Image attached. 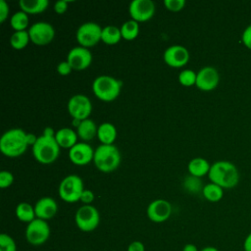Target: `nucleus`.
I'll use <instances>...</instances> for the list:
<instances>
[{
	"label": "nucleus",
	"mask_w": 251,
	"mask_h": 251,
	"mask_svg": "<svg viewBox=\"0 0 251 251\" xmlns=\"http://www.w3.org/2000/svg\"><path fill=\"white\" fill-rule=\"evenodd\" d=\"M208 176L211 182L222 188H232L239 181V172L229 161H217L211 165Z\"/></svg>",
	"instance_id": "f257e3e1"
},
{
	"label": "nucleus",
	"mask_w": 251,
	"mask_h": 251,
	"mask_svg": "<svg viewBox=\"0 0 251 251\" xmlns=\"http://www.w3.org/2000/svg\"><path fill=\"white\" fill-rule=\"evenodd\" d=\"M26 133L21 128H11L3 133L0 139V151L9 158H17L23 155L27 147Z\"/></svg>",
	"instance_id": "f03ea898"
},
{
	"label": "nucleus",
	"mask_w": 251,
	"mask_h": 251,
	"mask_svg": "<svg viewBox=\"0 0 251 251\" xmlns=\"http://www.w3.org/2000/svg\"><path fill=\"white\" fill-rule=\"evenodd\" d=\"M93 163L100 172L111 173L120 166L121 153L114 144H101L94 150Z\"/></svg>",
	"instance_id": "7ed1b4c3"
},
{
	"label": "nucleus",
	"mask_w": 251,
	"mask_h": 251,
	"mask_svg": "<svg viewBox=\"0 0 251 251\" xmlns=\"http://www.w3.org/2000/svg\"><path fill=\"white\" fill-rule=\"evenodd\" d=\"M60 148L55 136H45L42 134L38 136L35 144L32 146V154L37 162L49 165L58 159Z\"/></svg>",
	"instance_id": "20e7f679"
},
{
	"label": "nucleus",
	"mask_w": 251,
	"mask_h": 251,
	"mask_svg": "<svg viewBox=\"0 0 251 251\" xmlns=\"http://www.w3.org/2000/svg\"><path fill=\"white\" fill-rule=\"evenodd\" d=\"M121 88V81L107 75L97 76L92 83L93 93L98 99L104 102H112L118 98Z\"/></svg>",
	"instance_id": "39448f33"
},
{
	"label": "nucleus",
	"mask_w": 251,
	"mask_h": 251,
	"mask_svg": "<svg viewBox=\"0 0 251 251\" xmlns=\"http://www.w3.org/2000/svg\"><path fill=\"white\" fill-rule=\"evenodd\" d=\"M83 190L84 187L81 177L76 175H70L61 180L58 193L63 201L67 203H75L79 201Z\"/></svg>",
	"instance_id": "423d86ee"
},
{
	"label": "nucleus",
	"mask_w": 251,
	"mask_h": 251,
	"mask_svg": "<svg viewBox=\"0 0 251 251\" xmlns=\"http://www.w3.org/2000/svg\"><path fill=\"white\" fill-rule=\"evenodd\" d=\"M75 222L81 231L90 232L98 226L100 223V215L94 206L82 205L75 212Z\"/></svg>",
	"instance_id": "0eeeda50"
},
{
	"label": "nucleus",
	"mask_w": 251,
	"mask_h": 251,
	"mask_svg": "<svg viewBox=\"0 0 251 251\" xmlns=\"http://www.w3.org/2000/svg\"><path fill=\"white\" fill-rule=\"evenodd\" d=\"M102 27L94 22H86L80 25L75 32V38L79 46L89 48L101 41Z\"/></svg>",
	"instance_id": "6e6552de"
},
{
	"label": "nucleus",
	"mask_w": 251,
	"mask_h": 251,
	"mask_svg": "<svg viewBox=\"0 0 251 251\" xmlns=\"http://www.w3.org/2000/svg\"><path fill=\"white\" fill-rule=\"evenodd\" d=\"M50 236V226L47 221L35 219L27 224L25 228L26 241L34 246H39L45 243Z\"/></svg>",
	"instance_id": "1a4fd4ad"
},
{
	"label": "nucleus",
	"mask_w": 251,
	"mask_h": 251,
	"mask_svg": "<svg viewBox=\"0 0 251 251\" xmlns=\"http://www.w3.org/2000/svg\"><path fill=\"white\" fill-rule=\"evenodd\" d=\"M67 108L73 119L83 121L89 119L92 111V104L87 96L83 94H75L70 98Z\"/></svg>",
	"instance_id": "9d476101"
},
{
	"label": "nucleus",
	"mask_w": 251,
	"mask_h": 251,
	"mask_svg": "<svg viewBox=\"0 0 251 251\" xmlns=\"http://www.w3.org/2000/svg\"><path fill=\"white\" fill-rule=\"evenodd\" d=\"M28 34L31 42L43 46L49 44L54 39L55 29L53 25L47 22H37L28 28Z\"/></svg>",
	"instance_id": "9b49d317"
},
{
	"label": "nucleus",
	"mask_w": 251,
	"mask_h": 251,
	"mask_svg": "<svg viewBox=\"0 0 251 251\" xmlns=\"http://www.w3.org/2000/svg\"><path fill=\"white\" fill-rule=\"evenodd\" d=\"M128 13L138 24L147 22L155 14V4L152 0H133L129 3Z\"/></svg>",
	"instance_id": "f8f14e48"
},
{
	"label": "nucleus",
	"mask_w": 251,
	"mask_h": 251,
	"mask_svg": "<svg viewBox=\"0 0 251 251\" xmlns=\"http://www.w3.org/2000/svg\"><path fill=\"white\" fill-rule=\"evenodd\" d=\"M67 61L75 71H83L87 69L92 62V54L88 48L75 46L72 48L67 56Z\"/></svg>",
	"instance_id": "ddd939ff"
},
{
	"label": "nucleus",
	"mask_w": 251,
	"mask_h": 251,
	"mask_svg": "<svg viewBox=\"0 0 251 251\" xmlns=\"http://www.w3.org/2000/svg\"><path fill=\"white\" fill-rule=\"evenodd\" d=\"M189 52L182 45H172L169 46L164 54V62L172 68H181L185 66L189 61Z\"/></svg>",
	"instance_id": "4468645a"
},
{
	"label": "nucleus",
	"mask_w": 251,
	"mask_h": 251,
	"mask_svg": "<svg viewBox=\"0 0 251 251\" xmlns=\"http://www.w3.org/2000/svg\"><path fill=\"white\" fill-rule=\"evenodd\" d=\"M146 214L153 223L166 222L172 215V205L165 199H156L148 205Z\"/></svg>",
	"instance_id": "2eb2a0df"
},
{
	"label": "nucleus",
	"mask_w": 251,
	"mask_h": 251,
	"mask_svg": "<svg viewBox=\"0 0 251 251\" xmlns=\"http://www.w3.org/2000/svg\"><path fill=\"white\" fill-rule=\"evenodd\" d=\"M220 82V75L217 69L207 66L199 70L196 76V87L203 91H211L215 89Z\"/></svg>",
	"instance_id": "dca6fc26"
},
{
	"label": "nucleus",
	"mask_w": 251,
	"mask_h": 251,
	"mask_svg": "<svg viewBox=\"0 0 251 251\" xmlns=\"http://www.w3.org/2000/svg\"><path fill=\"white\" fill-rule=\"evenodd\" d=\"M69 158L76 166H85L93 161L94 150L86 142H77L69 150Z\"/></svg>",
	"instance_id": "f3484780"
},
{
	"label": "nucleus",
	"mask_w": 251,
	"mask_h": 251,
	"mask_svg": "<svg viewBox=\"0 0 251 251\" xmlns=\"http://www.w3.org/2000/svg\"><path fill=\"white\" fill-rule=\"evenodd\" d=\"M34 211L37 219L48 221L55 217L58 211L57 202L52 197H42L34 205Z\"/></svg>",
	"instance_id": "a211bd4d"
},
{
	"label": "nucleus",
	"mask_w": 251,
	"mask_h": 251,
	"mask_svg": "<svg viewBox=\"0 0 251 251\" xmlns=\"http://www.w3.org/2000/svg\"><path fill=\"white\" fill-rule=\"evenodd\" d=\"M77 133L70 127H63L56 131L55 139L61 148L71 149L77 143Z\"/></svg>",
	"instance_id": "6ab92c4d"
},
{
	"label": "nucleus",
	"mask_w": 251,
	"mask_h": 251,
	"mask_svg": "<svg viewBox=\"0 0 251 251\" xmlns=\"http://www.w3.org/2000/svg\"><path fill=\"white\" fill-rule=\"evenodd\" d=\"M210 168H211L210 163L202 157H195L191 159L187 165V170L189 175L199 178L201 176L208 175Z\"/></svg>",
	"instance_id": "aec40b11"
},
{
	"label": "nucleus",
	"mask_w": 251,
	"mask_h": 251,
	"mask_svg": "<svg viewBox=\"0 0 251 251\" xmlns=\"http://www.w3.org/2000/svg\"><path fill=\"white\" fill-rule=\"evenodd\" d=\"M117 128L111 123H103L98 126L97 137L101 144L112 145L117 138Z\"/></svg>",
	"instance_id": "412c9836"
},
{
	"label": "nucleus",
	"mask_w": 251,
	"mask_h": 251,
	"mask_svg": "<svg viewBox=\"0 0 251 251\" xmlns=\"http://www.w3.org/2000/svg\"><path fill=\"white\" fill-rule=\"evenodd\" d=\"M98 126L91 119H86L81 121L80 125L76 128V133L78 138L83 140V142L89 141L97 136Z\"/></svg>",
	"instance_id": "4be33fe9"
},
{
	"label": "nucleus",
	"mask_w": 251,
	"mask_h": 251,
	"mask_svg": "<svg viewBox=\"0 0 251 251\" xmlns=\"http://www.w3.org/2000/svg\"><path fill=\"white\" fill-rule=\"evenodd\" d=\"M21 11L28 14H39L44 12L48 6V0H21L19 2Z\"/></svg>",
	"instance_id": "5701e85b"
},
{
	"label": "nucleus",
	"mask_w": 251,
	"mask_h": 251,
	"mask_svg": "<svg viewBox=\"0 0 251 251\" xmlns=\"http://www.w3.org/2000/svg\"><path fill=\"white\" fill-rule=\"evenodd\" d=\"M16 217L18 218L19 221L23 223L29 224L33 220L36 219L35 211H34V206L27 202H21L18 204L16 207Z\"/></svg>",
	"instance_id": "b1692460"
},
{
	"label": "nucleus",
	"mask_w": 251,
	"mask_h": 251,
	"mask_svg": "<svg viewBox=\"0 0 251 251\" xmlns=\"http://www.w3.org/2000/svg\"><path fill=\"white\" fill-rule=\"evenodd\" d=\"M122 32L118 26L107 25L103 27L101 34V41L108 45H115L122 39Z\"/></svg>",
	"instance_id": "393cba45"
},
{
	"label": "nucleus",
	"mask_w": 251,
	"mask_h": 251,
	"mask_svg": "<svg viewBox=\"0 0 251 251\" xmlns=\"http://www.w3.org/2000/svg\"><path fill=\"white\" fill-rule=\"evenodd\" d=\"M202 194L206 200L210 202H218L224 196V188L216 183L210 182L204 185L202 189Z\"/></svg>",
	"instance_id": "a878e982"
},
{
	"label": "nucleus",
	"mask_w": 251,
	"mask_h": 251,
	"mask_svg": "<svg viewBox=\"0 0 251 251\" xmlns=\"http://www.w3.org/2000/svg\"><path fill=\"white\" fill-rule=\"evenodd\" d=\"M122 37L127 41L134 40L139 34V24L133 20L125 22L120 27Z\"/></svg>",
	"instance_id": "bb28decb"
},
{
	"label": "nucleus",
	"mask_w": 251,
	"mask_h": 251,
	"mask_svg": "<svg viewBox=\"0 0 251 251\" xmlns=\"http://www.w3.org/2000/svg\"><path fill=\"white\" fill-rule=\"evenodd\" d=\"M29 41L30 37L28 34V30L15 31L10 38V44L16 50H22L25 48Z\"/></svg>",
	"instance_id": "cd10ccee"
},
{
	"label": "nucleus",
	"mask_w": 251,
	"mask_h": 251,
	"mask_svg": "<svg viewBox=\"0 0 251 251\" xmlns=\"http://www.w3.org/2000/svg\"><path fill=\"white\" fill-rule=\"evenodd\" d=\"M10 25L15 31H23L28 25V16L23 11L16 12L10 19Z\"/></svg>",
	"instance_id": "c85d7f7f"
},
{
	"label": "nucleus",
	"mask_w": 251,
	"mask_h": 251,
	"mask_svg": "<svg viewBox=\"0 0 251 251\" xmlns=\"http://www.w3.org/2000/svg\"><path fill=\"white\" fill-rule=\"evenodd\" d=\"M197 74L192 70L181 71L178 75V81L183 86H192L196 83Z\"/></svg>",
	"instance_id": "c756f323"
},
{
	"label": "nucleus",
	"mask_w": 251,
	"mask_h": 251,
	"mask_svg": "<svg viewBox=\"0 0 251 251\" xmlns=\"http://www.w3.org/2000/svg\"><path fill=\"white\" fill-rule=\"evenodd\" d=\"M183 186L189 192H193V193L199 192L200 190L202 191V189L204 187V186H202V182H201L200 178L193 176H189L185 177V179L183 181Z\"/></svg>",
	"instance_id": "7c9ffc66"
},
{
	"label": "nucleus",
	"mask_w": 251,
	"mask_h": 251,
	"mask_svg": "<svg viewBox=\"0 0 251 251\" xmlns=\"http://www.w3.org/2000/svg\"><path fill=\"white\" fill-rule=\"evenodd\" d=\"M0 251H17V244L14 238L7 233L0 234Z\"/></svg>",
	"instance_id": "2f4dec72"
},
{
	"label": "nucleus",
	"mask_w": 251,
	"mask_h": 251,
	"mask_svg": "<svg viewBox=\"0 0 251 251\" xmlns=\"http://www.w3.org/2000/svg\"><path fill=\"white\" fill-rule=\"evenodd\" d=\"M185 4V0H164V5L166 9L171 12L181 11L184 8Z\"/></svg>",
	"instance_id": "473e14b6"
},
{
	"label": "nucleus",
	"mask_w": 251,
	"mask_h": 251,
	"mask_svg": "<svg viewBox=\"0 0 251 251\" xmlns=\"http://www.w3.org/2000/svg\"><path fill=\"white\" fill-rule=\"evenodd\" d=\"M14 182V176L9 171L0 172V187L7 188Z\"/></svg>",
	"instance_id": "72a5a7b5"
},
{
	"label": "nucleus",
	"mask_w": 251,
	"mask_h": 251,
	"mask_svg": "<svg viewBox=\"0 0 251 251\" xmlns=\"http://www.w3.org/2000/svg\"><path fill=\"white\" fill-rule=\"evenodd\" d=\"M95 195L94 192L90 189H84L81 193L79 201L82 202L84 205H91V203L94 201Z\"/></svg>",
	"instance_id": "f704fd0d"
},
{
	"label": "nucleus",
	"mask_w": 251,
	"mask_h": 251,
	"mask_svg": "<svg viewBox=\"0 0 251 251\" xmlns=\"http://www.w3.org/2000/svg\"><path fill=\"white\" fill-rule=\"evenodd\" d=\"M72 71H73V69L67 60L60 62L57 66V72L61 75H68L72 73Z\"/></svg>",
	"instance_id": "c9c22d12"
},
{
	"label": "nucleus",
	"mask_w": 251,
	"mask_h": 251,
	"mask_svg": "<svg viewBox=\"0 0 251 251\" xmlns=\"http://www.w3.org/2000/svg\"><path fill=\"white\" fill-rule=\"evenodd\" d=\"M9 5L5 0H0V23H4L9 16Z\"/></svg>",
	"instance_id": "e433bc0d"
},
{
	"label": "nucleus",
	"mask_w": 251,
	"mask_h": 251,
	"mask_svg": "<svg viewBox=\"0 0 251 251\" xmlns=\"http://www.w3.org/2000/svg\"><path fill=\"white\" fill-rule=\"evenodd\" d=\"M241 40L243 42V44L251 50V25L246 26L245 29L242 32V36H241Z\"/></svg>",
	"instance_id": "4c0bfd02"
},
{
	"label": "nucleus",
	"mask_w": 251,
	"mask_h": 251,
	"mask_svg": "<svg viewBox=\"0 0 251 251\" xmlns=\"http://www.w3.org/2000/svg\"><path fill=\"white\" fill-rule=\"evenodd\" d=\"M68 6H69V2L66 0H59L54 4V11L59 14L62 15L64 14L67 10H68Z\"/></svg>",
	"instance_id": "58836bf2"
},
{
	"label": "nucleus",
	"mask_w": 251,
	"mask_h": 251,
	"mask_svg": "<svg viewBox=\"0 0 251 251\" xmlns=\"http://www.w3.org/2000/svg\"><path fill=\"white\" fill-rule=\"evenodd\" d=\"M126 251H145V246L141 241L134 240L129 243Z\"/></svg>",
	"instance_id": "ea45409f"
},
{
	"label": "nucleus",
	"mask_w": 251,
	"mask_h": 251,
	"mask_svg": "<svg viewBox=\"0 0 251 251\" xmlns=\"http://www.w3.org/2000/svg\"><path fill=\"white\" fill-rule=\"evenodd\" d=\"M243 250L244 251H251V232L247 234L243 241Z\"/></svg>",
	"instance_id": "a19ab883"
},
{
	"label": "nucleus",
	"mask_w": 251,
	"mask_h": 251,
	"mask_svg": "<svg viewBox=\"0 0 251 251\" xmlns=\"http://www.w3.org/2000/svg\"><path fill=\"white\" fill-rule=\"evenodd\" d=\"M38 136L34 135L33 133H26V140H27V143H28V146L31 145L33 146L37 140Z\"/></svg>",
	"instance_id": "79ce46f5"
},
{
	"label": "nucleus",
	"mask_w": 251,
	"mask_h": 251,
	"mask_svg": "<svg viewBox=\"0 0 251 251\" xmlns=\"http://www.w3.org/2000/svg\"><path fill=\"white\" fill-rule=\"evenodd\" d=\"M182 251H198V248L195 244H192V243H187L183 246L182 248Z\"/></svg>",
	"instance_id": "37998d69"
},
{
	"label": "nucleus",
	"mask_w": 251,
	"mask_h": 251,
	"mask_svg": "<svg viewBox=\"0 0 251 251\" xmlns=\"http://www.w3.org/2000/svg\"><path fill=\"white\" fill-rule=\"evenodd\" d=\"M55 133H56V131H54V129L50 126L45 127L44 130H43V135H45V136H52L53 137V136H55Z\"/></svg>",
	"instance_id": "c03bdc74"
},
{
	"label": "nucleus",
	"mask_w": 251,
	"mask_h": 251,
	"mask_svg": "<svg viewBox=\"0 0 251 251\" xmlns=\"http://www.w3.org/2000/svg\"><path fill=\"white\" fill-rule=\"evenodd\" d=\"M200 251H220V250L217 249L216 247H213V246H206V247L202 248Z\"/></svg>",
	"instance_id": "a18cd8bd"
},
{
	"label": "nucleus",
	"mask_w": 251,
	"mask_h": 251,
	"mask_svg": "<svg viewBox=\"0 0 251 251\" xmlns=\"http://www.w3.org/2000/svg\"><path fill=\"white\" fill-rule=\"evenodd\" d=\"M80 123H81V121H80V120H77V119H73V120H72V124H73V126H75L76 128H77V126L80 125Z\"/></svg>",
	"instance_id": "49530a36"
}]
</instances>
